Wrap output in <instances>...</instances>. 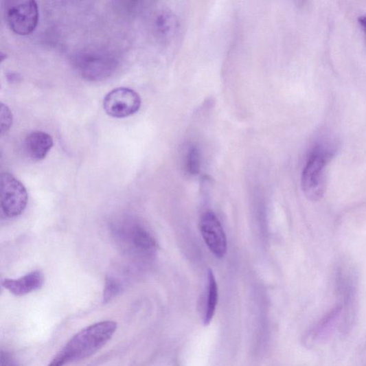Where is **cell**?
I'll return each mask as SVG.
<instances>
[{
    "mask_svg": "<svg viewBox=\"0 0 366 366\" xmlns=\"http://www.w3.org/2000/svg\"><path fill=\"white\" fill-rule=\"evenodd\" d=\"M117 327L115 322L106 321L84 328L67 343L62 356L67 363L89 358L111 339Z\"/></svg>",
    "mask_w": 366,
    "mask_h": 366,
    "instance_id": "1",
    "label": "cell"
},
{
    "mask_svg": "<svg viewBox=\"0 0 366 366\" xmlns=\"http://www.w3.org/2000/svg\"><path fill=\"white\" fill-rule=\"evenodd\" d=\"M336 150L333 146L321 144L312 148L304 168L301 185L306 198L311 201L321 199L325 190V168L333 159Z\"/></svg>",
    "mask_w": 366,
    "mask_h": 366,
    "instance_id": "2",
    "label": "cell"
},
{
    "mask_svg": "<svg viewBox=\"0 0 366 366\" xmlns=\"http://www.w3.org/2000/svg\"><path fill=\"white\" fill-rule=\"evenodd\" d=\"M75 65L84 80L94 82L112 76L117 67V61L107 52L90 51L78 55Z\"/></svg>",
    "mask_w": 366,
    "mask_h": 366,
    "instance_id": "3",
    "label": "cell"
},
{
    "mask_svg": "<svg viewBox=\"0 0 366 366\" xmlns=\"http://www.w3.org/2000/svg\"><path fill=\"white\" fill-rule=\"evenodd\" d=\"M5 16L10 29L20 36H27L36 29L38 6L33 0H12L5 6Z\"/></svg>",
    "mask_w": 366,
    "mask_h": 366,
    "instance_id": "4",
    "label": "cell"
},
{
    "mask_svg": "<svg viewBox=\"0 0 366 366\" xmlns=\"http://www.w3.org/2000/svg\"><path fill=\"white\" fill-rule=\"evenodd\" d=\"M2 211L8 217L21 216L27 205L28 195L24 185L10 173H3L0 181Z\"/></svg>",
    "mask_w": 366,
    "mask_h": 366,
    "instance_id": "5",
    "label": "cell"
},
{
    "mask_svg": "<svg viewBox=\"0 0 366 366\" xmlns=\"http://www.w3.org/2000/svg\"><path fill=\"white\" fill-rule=\"evenodd\" d=\"M141 106V98L135 91L128 88L113 90L104 98L103 108L115 118H124L136 113Z\"/></svg>",
    "mask_w": 366,
    "mask_h": 366,
    "instance_id": "6",
    "label": "cell"
},
{
    "mask_svg": "<svg viewBox=\"0 0 366 366\" xmlns=\"http://www.w3.org/2000/svg\"><path fill=\"white\" fill-rule=\"evenodd\" d=\"M119 238L126 242L127 246L134 252L142 255L154 254L158 246L155 238L141 224L136 222H126L117 228Z\"/></svg>",
    "mask_w": 366,
    "mask_h": 366,
    "instance_id": "7",
    "label": "cell"
},
{
    "mask_svg": "<svg viewBox=\"0 0 366 366\" xmlns=\"http://www.w3.org/2000/svg\"><path fill=\"white\" fill-rule=\"evenodd\" d=\"M200 228L207 248L218 258H222L227 253V238L216 215L209 211L204 214Z\"/></svg>",
    "mask_w": 366,
    "mask_h": 366,
    "instance_id": "8",
    "label": "cell"
},
{
    "mask_svg": "<svg viewBox=\"0 0 366 366\" xmlns=\"http://www.w3.org/2000/svg\"><path fill=\"white\" fill-rule=\"evenodd\" d=\"M44 282L43 273L36 271L19 279H5L3 286L14 295L22 296L41 288Z\"/></svg>",
    "mask_w": 366,
    "mask_h": 366,
    "instance_id": "9",
    "label": "cell"
},
{
    "mask_svg": "<svg viewBox=\"0 0 366 366\" xmlns=\"http://www.w3.org/2000/svg\"><path fill=\"white\" fill-rule=\"evenodd\" d=\"M54 144V139L49 134L34 131L26 137L25 148L31 159L40 161L45 159Z\"/></svg>",
    "mask_w": 366,
    "mask_h": 366,
    "instance_id": "10",
    "label": "cell"
},
{
    "mask_svg": "<svg viewBox=\"0 0 366 366\" xmlns=\"http://www.w3.org/2000/svg\"><path fill=\"white\" fill-rule=\"evenodd\" d=\"M207 295L204 323L208 325L212 321L218 301V287L216 277L211 270L207 273Z\"/></svg>",
    "mask_w": 366,
    "mask_h": 366,
    "instance_id": "11",
    "label": "cell"
},
{
    "mask_svg": "<svg viewBox=\"0 0 366 366\" xmlns=\"http://www.w3.org/2000/svg\"><path fill=\"white\" fill-rule=\"evenodd\" d=\"M202 157L197 146H191L186 155L185 169L191 176H197L201 172Z\"/></svg>",
    "mask_w": 366,
    "mask_h": 366,
    "instance_id": "12",
    "label": "cell"
},
{
    "mask_svg": "<svg viewBox=\"0 0 366 366\" xmlns=\"http://www.w3.org/2000/svg\"><path fill=\"white\" fill-rule=\"evenodd\" d=\"M178 22L172 14L165 12L161 14L157 19V27L161 36L166 37L170 36L177 29Z\"/></svg>",
    "mask_w": 366,
    "mask_h": 366,
    "instance_id": "13",
    "label": "cell"
},
{
    "mask_svg": "<svg viewBox=\"0 0 366 366\" xmlns=\"http://www.w3.org/2000/svg\"><path fill=\"white\" fill-rule=\"evenodd\" d=\"M122 285L113 277L107 278L106 287H104L103 301L104 303L110 302L120 293Z\"/></svg>",
    "mask_w": 366,
    "mask_h": 366,
    "instance_id": "14",
    "label": "cell"
},
{
    "mask_svg": "<svg viewBox=\"0 0 366 366\" xmlns=\"http://www.w3.org/2000/svg\"><path fill=\"white\" fill-rule=\"evenodd\" d=\"M0 114H1L0 115L1 116L0 117V122H1V124H0V126H1L0 131H1V135H3L10 129L12 125L13 117L10 108L3 103H1V111H0Z\"/></svg>",
    "mask_w": 366,
    "mask_h": 366,
    "instance_id": "15",
    "label": "cell"
},
{
    "mask_svg": "<svg viewBox=\"0 0 366 366\" xmlns=\"http://www.w3.org/2000/svg\"><path fill=\"white\" fill-rule=\"evenodd\" d=\"M1 366H17L13 358L8 354L1 353Z\"/></svg>",
    "mask_w": 366,
    "mask_h": 366,
    "instance_id": "16",
    "label": "cell"
},
{
    "mask_svg": "<svg viewBox=\"0 0 366 366\" xmlns=\"http://www.w3.org/2000/svg\"><path fill=\"white\" fill-rule=\"evenodd\" d=\"M67 362L65 359L60 354L56 358L52 360L48 366H64V365Z\"/></svg>",
    "mask_w": 366,
    "mask_h": 366,
    "instance_id": "17",
    "label": "cell"
},
{
    "mask_svg": "<svg viewBox=\"0 0 366 366\" xmlns=\"http://www.w3.org/2000/svg\"><path fill=\"white\" fill-rule=\"evenodd\" d=\"M358 23L366 34V15L360 16Z\"/></svg>",
    "mask_w": 366,
    "mask_h": 366,
    "instance_id": "18",
    "label": "cell"
}]
</instances>
